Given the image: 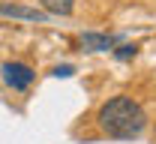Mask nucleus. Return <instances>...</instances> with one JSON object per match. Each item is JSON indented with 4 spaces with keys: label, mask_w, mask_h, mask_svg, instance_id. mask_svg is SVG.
Listing matches in <instances>:
<instances>
[{
    "label": "nucleus",
    "mask_w": 156,
    "mask_h": 144,
    "mask_svg": "<svg viewBox=\"0 0 156 144\" xmlns=\"http://www.w3.org/2000/svg\"><path fill=\"white\" fill-rule=\"evenodd\" d=\"M99 129L108 135V138H120V141H129L138 138L147 126V114L144 108L132 99V96H111L108 102L99 105L96 114Z\"/></svg>",
    "instance_id": "1"
},
{
    "label": "nucleus",
    "mask_w": 156,
    "mask_h": 144,
    "mask_svg": "<svg viewBox=\"0 0 156 144\" xmlns=\"http://www.w3.org/2000/svg\"><path fill=\"white\" fill-rule=\"evenodd\" d=\"M3 81H6V87H12V90H27L30 84H33V78H36V72L27 66V63L21 60H9L3 63Z\"/></svg>",
    "instance_id": "2"
},
{
    "label": "nucleus",
    "mask_w": 156,
    "mask_h": 144,
    "mask_svg": "<svg viewBox=\"0 0 156 144\" xmlns=\"http://www.w3.org/2000/svg\"><path fill=\"white\" fill-rule=\"evenodd\" d=\"M0 15L3 18H21V21H48V12H42V9H30V6H18V3H3L0 0Z\"/></svg>",
    "instance_id": "3"
},
{
    "label": "nucleus",
    "mask_w": 156,
    "mask_h": 144,
    "mask_svg": "<svg viewBox=\"0 0 156 144\" xmlns=\"http://www.w3.org/2000/svg\"><path fill=\"white\" fill-rule=\"evenodd\" d=\"M114 36H105V33H81V45L87 51H108L114 48Z\"/></svg>",
    "instance_id": "4"
},
{
    "label": "nucleus",
    "mask_w": 156,
    "mask_h": 144,
    "mask_svg": "<svg viewBox=\"0 0 156 144\" xmlns=\"http://www.w3.org/2000/svg\"><path fill=\"white\" fill-rule=\"evenodd\" d=\"M39 3L48 15H69L72 6H75V0H39Z\"/></svg>",
    "instance_id": "5"
},
{
    "label": "nucleus",
    "mask_w": 156,
    "mask_h": 144,
    "mask_svg": "<svg viewBox=\"0 0 156 144\" xmlns=\"http://www.w3.org/2000/svg\"><path fill=\"white\" fill-rule=\"evenodd\" d=\"M114 54L120 57V60H129V57H135V54H138V45H120Z\"/></svg>",
    "instance_id": "6"
},
{
    "label": "nucleus",
    "mask_w": 156,
    "mask_h": 144,
    "mask_svg": "<svg viewBox=\"0 0 156 144\" xmlns=\"http://www.w3.org/2000/svg\"><path fill=\"white\" fill-rule=\"evenodd\" d=\"M75 69L72 66H54V78H72Z\"/></svg>",
    "instance_id": "7"
}]
</instances>
